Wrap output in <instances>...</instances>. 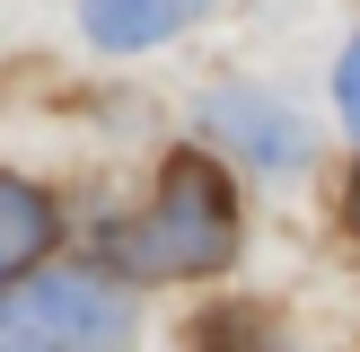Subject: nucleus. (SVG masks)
Masks as SVG:
<instances>
[{
  "mask_svg": "<svg viewBox=\"0 0 360 352\" xmlns=\"http://www.w3.org/2000/svg\"><path fill=\"white\" fill-rule=\"evenodd\" d=\"M115 256L132 273H158V282H193V273H220L238 256V203H229V176L211 168L202 150H176L167 176H158L150 211L115 238Z\"/></svg>",
  "mask_w": 360,
  "mask_h": 352,
  "instance_id": "obj_1",
  "label": "nucleus"
},
{
  "mask_svg": "<svg viewBox=\"0 0 360 352\" xmlns=\"http://www.w3.org/2000/svg\"><path fill=\"white\" fill-rule=\"evenodd\" d=\"M0 326L27 352H123L132 344V299L105 291L97 273H44L0 299Z\"/></svg>",
  "mask_w": 360,
  "mask_h": 352,
  "instance_id": "obj_2",
  "label": "nucleus"
},
{
  "mask_svg": "<svg viewBox=\"0 0 360 352\" xmlns=\"http://www.w3.org/2000/svg\"><path fill=\"white\" fill-rule=\"evenodd\" d=\"M202 123L229 141V150H246L255 168H273V176L308 168V123H299L290 106H273L264 88H211V97H202Z\"/></svg>",
  "mask_w": 360,
  "mask_h": 352,
  "instance_id": "obj_3",
  "label": "nucleus"
},
{
  "mask_svg": "<svg viewBox=\"0 0 360 352\" xmlns=\"http://www.w3.org/2000/svg\"><path fill=\"white\" fill-rule=\"evenodd\" d=\"M53 229H62V220H53V194L0 168V291H9V282H27L35 264H44Z\"/></svg>",
  "mask_w": 360,
  "mask_h": 352,
  "instance_id": "obj_4",
  "label": "nucleus"
},
{
  "mask_svg": "<svg viewBox=\"0 0 360 352\" xmlns=\"http://www.w3.org/2000/svg\"><path fill=\"white\" fill-rule=\"evenodd\" d=\"M202 9V0H79L88 35H97L105 53H141V44H167L185 18Z\"/></svg>",
  "mask_w": 360,
  "mask_h": 352,
  "instance_id": "obj_5",
  "label": "nucleus"
},
{
  "mask_svg": "<svg viewBox=\"0 0 360 352\" xmlns=\"http://www.w3.org/2000/svg\"><path fill=\"white\" fill-rule=\"evenodd\" d=\"M334 97H343V123L360 132V35L343 44V70H334Z\"/></svg>",
  "mask_w": 360,
  "mask_h": 352,
  "instance_id": "obj_6",
  "label": "nucleus"
},
{
  "mask_svg": "<svg viewBox=\"0 0 360 352\" xmlns=\"http://www.w3.org/2000/svg\"><path fill=\"white\" fill-rule=\"evenodd\" d=\"M352 238H360V185H352Z\"/></svg>",
  "mask_w": 360,
  "mask_h": 352,
  "instance_id": "obj_7",
  "label": "nucleus"
}]
</instances>
